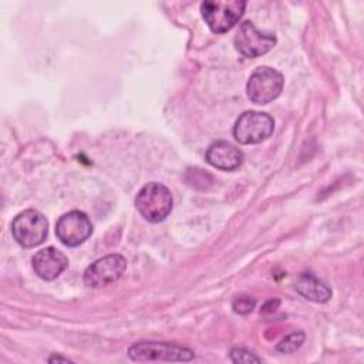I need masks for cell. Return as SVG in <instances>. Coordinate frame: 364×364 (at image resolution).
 Segmentation results:
<instances>
[{"instance_id": "1", "label": "cell", "mask_w": 364, "mask_h": 364, "mask_svg": "<svg viewBox=\"0 0 364 364\" xmlns=\"http://www.w3.org/2000/svg\"><path fill=\"white\" fill-rule=\"evenodd\" d=\"M135 206L144 219L158 223L166 219L171 213L172 195L165 185L159 182H148L136 193Z\"/></svg>"}, {"instance_id": "2", "label": "cell", "mask_w": 364, "mask_h": 364, "mask_svg": "<svg viewBox=\"0 0 364 364\" xmlns=\"http://www.w3.org/2000/svg\"><path fill=\"white\" fill-rule=\"evenodd\" d=\"M245 9L246 1L242 0H206L200 4L202 17L205 18L208 27L216 34L229 31L240 20Z\"/></svg>"}, {"instance_id": "3", "label": "cell", "mask_w": 364, "mask_h": 364, "mask_svg": "<svg viewBox=\"0 0 364 364\" xmlns=\"http://www.w3.org/2000/svg\"><path fill=\"white\" fill-rule=\"evenodd\" d=\"M48 233V222L46 216L36 209L20 212L11 222V235L23 247H34L41 245Z\"/></svg>"}, {"instance_id": "4", "label": "cell", "mask_w": 364, "mask_h": 364, "mask_svg": "<svg viewBox=\"0 0 364 364\" xmlns=\"http://www.w3.org/2000/svg\"><path fill=\"white\" fill-rule=\"evenodd\" d=\"M128 355L134 361H191L195 357L191 348L164 341L135 343L128 348Z\"/></svg>"}, {"instance_id": "5", "label": "cell", "mask_w": 364, "mask_h": 364, "mask_svg": "<svg viewBox=\"0 0 364 364\" xmlns=\"http://www.w3.org/2000/svg\"><path fill=\"white\" fill-rule=\"evenodd\" d=\"M283 84V75L277 70L267 65L257 67L249 77L247 97L255 104H269L280 95Z\"/></svg>"}, {"instance_id": "6", "label": "cell", "mask_w": 364, "mask_h": 364, "mask_svg": "<svg viewBox=\"0 0 364 364\" xmlns=\"http://www.w3.org/2000/svg\"><path fill=\"white\" fill-rule=\"evenodd\" d=\"M274 121L266 112L259 111H246L243 112L235 127L233 136L239 144H259L269 138L273 134Z\"/></svg>"}, {"instance_id": "7", "label": "cell", "mask_w": 364, "mask_h": 364, "mask_svg": "<svg viewBox=\"0 0 364 364\" xmlns=\"http://www.w3.org/2000/svg\"><path fill=\"white\" fill-rule=\"evenodd\" d=\"M235 46L236 50L247 57V58H256L273 48L276 44V37L272 33L259 31L253 23L250 21H242L239 24V28L235 34Z\"/></svg>"}, {"instance_id": "8", "label": "cell", "mask_w": 364, "mask_h": 364, "mask_svg": "<svg viewBox=\"0 0 364 364\" xmlns=\"http://www.w3.org/2000/svg\"><path fill=\"white\" fill-rule=\"evenodd\" d=\"M127 269V260L121 255H107L91 263L84 272V283L98 289L117 282Z\"/></svg>"}, {"instance_id": "9", "label": "cell", "mask_w": 364, "mask_h": 364, "mask_svg": "<svg viewBox=\"0 0 364 364\" xmlns=\"http://www.w3.org/2000/svg\"><path fill=\"white\" fill-rule=\"evenodd\" d=\"M92 233L88 216L80 210L64 213L55 223V235L65 246L74 247L84 243Z\"/></svg>"}, {"instance_id": "10", "label": "cell", "mask_w": 364, "mask_h": 364, "mask_svg": "<svg viewBox=\"0 0 364 364\" xmlns=\"http://www.w3.org/2000/svg\"><path fill=\"white\" fill-rule=\"evenodd\" d=\"M67 266L68 260L65 255L53 246L41 249L33 256V269L43 280H54Z\"/></svg>"}, {"instance_id": "11", "label": "cell", "mask_w": 364, "mask_h": 364, "mask_svg": "<svg viewBox=\"0 0 364 364\" xmlns=\"http://www.w3.org/2000/svg\"><path fill=\"white\" fill-rule=\"evenodd\" d=\"M206 162L218 169L233 171L243 162V154L226 141L212 142L205 154Z\"/></svg>"}, {"instance_id": "12", "label": "cell", "mask_w": 364, "mask_h": 364, "mask_svg": "<svg viewBox=\"0 0 364 364\" xmlns=\"http://www.w3.org/2000/svg\"><path fill=\"white\" fill-rule=\"evenodd\" d=\"M296 290L304 299L316 303H326L331 297L330 287L311 273H301L299 276L296 282Z\"/></svg>"}, {"instance_id": "13", "label": "cell", "mask_w": 364, "mask_h": 364, "mask_svg": "<svg viewBox=\"0 0 364 364\" xmlns=\"http://www.w3.org/2000/svg\"><path fill=\"white\" fill-rule=\"evenodd\" d=\"M304 341V333L303 331H294L290 333L287 337H284L277 346L276 350L280 353H293L296 351Z\"/></svg>"}, {"instance_id": "14", "label": "cell", "mask_w": 364, "mask_h": 364, "mask_svg": "<svg viewBox=\"0 0 364 364\" xmlns=\"http://www.w3.org/2000/svg\"><path fill=\"white\" fill-rule=\"evenodd\" d=\"M256 306V300L247 294L236 296L232 301V309L237 314H249Z\"/></svg>"}, {"instance_id": "15", "label": "cell", "mask_w": 364, "mask_h": 364, "mask_svg": "<svg viewBox=\"0 0 364 364\" xmlns=\"http://www.w3.org/2000/svg\"><path fill=\"white\" fill-rule=\"evenodd\" d=\"M230 360L233 363H260L262 358L243 348H233L230 351Z\"/></svg>"}, {"instance_id": "16", "label": "cell", "mask_w": 364, "mask_h": 364, "mask_svg": "<svg viewBox=\"0 0 364 364\" xmlns=\"http://www.w3.org/2000/svg\"><path fill=\"white\" fill-rule=\"evenodd\" d=\"M189 173H192V179H188L193 186L198 188V183H202V189H206V178H212L209 173L200 171V169H189Z\"/></svg>"}, {"instance_id": "17", "label": "cell", "mask_w": 364, "mask_h": 364, "mask_svg": "<svg viewBox=\"0 0 364 364\" xmlns=\"http://www.w3.org/2000/svg\"><path fill=\"white\" fill-rule=\"evenodd\" d=\"M48 361H50V363H53V361H65V363H67V361H68V358H63V357H51Z\"/></svg>"}]
</instances>
